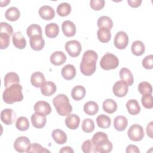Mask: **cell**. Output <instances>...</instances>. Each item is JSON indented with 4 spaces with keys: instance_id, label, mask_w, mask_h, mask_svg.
Here are the masks:
<instances>
[{
    "instance_id": "32",
    "label": "cell",
    "mask_w": 153,
    "mask_h": 153,
    "mask_svg": "<svg viewBox=\"0 0 153 153\" xmlns=\"http://www.w3.org/2000/svg\"><path fill=\"white\" fill-rule=\"evenodd\" d=\"M131 50L134 55L139 56L144 53L145 50V47L144 44L141 41L137 40L132 43Z\"/></svg>"
},
{
    "instance_id": "7",
    "label": "cell",
    "mask_w": 153,
    "mask_h": 153,
    "mask_svg": "<svg viewBox=\"0 0 153 153\" xmlns=\"http://www.w3.org/2000/svg\"><path fill=\"white\" fill-rule=\"evenodd\" d=\"M114 42L116 48L123 50L126 48L128 44V36L126 32L119 31L115 36Z\"/></svg>"
},
{
    "instance_id": "30",
    "label": "cell",
    "mask_w": 153,
    "mask_h": 153,
    "mask_svg": "<svg viewBox=\"0 0 153 153\" xmlns=\"http://www.w3.org/2000/svg\"><path fill=\"white\" fill-rule=\"evenodd\" d=\"M5 16L8 20L14 22L19 19L20 16V12L17 7H11L6 10Z\"/></svg>"
},
{
    "instance_id": "36",
    "label": "cell",
    "mask_w": 153,
    "mask_h": 153,
    "mask_svg": "<svg viewBox=\"0 0 153 153\" xmlns=\"http://www.w3.org/2000/svg\"><path fill=\"white\" fill-rule=\"evenodd\" d=\"M97 26L100 27H106L110 30L113 27V22L112 19L106 16H103L100 17L97 20Z\"/></svg>"
},
{
    "instance_id": "42",
    "label": "cell",
    "mask_w": 153,
    "mask_h": 153,
    "mask_svg": "<svg viewBox=\"0 0 153 153\" xmlns=\"http://www.w3.org/2000/svg\"><path fill=\"white\" fill-rule=\"evenodd\" d=\"M94 123L92 119L85 118L82 123V129L85 133L92 132L94 129Z\"/></svg>"
},
{
    "instance_id": "35",
    "label": "cell",
    "mask_w": 153,
    "mask_h": 153,
    "mask_svg": "<svg viewBox=\"0 0 153 153\" xmlns=\"http://www.w3.org/2000/svg\"><path fill=\"white\" fill-rule=\"evenodd\" d=\"M96 122L97 126L102 128H107L111 124V118L105 114L98 115L96 118Z\"/></svg>"
},
{
    "instance_id": "22",
    "label": "cell",
    "mask_w": 153,
    "mask_h": 153,
    "mask_svg": "<svg viewBox=\"0 0 153 153\" xmlns=\"http://www.w3.org/2000/svg\"><path fill=\"white\" fill-rule=\"evenodd\" d=\"M120 76L122 81H124L128 85H131L134 81L133 74L130 69L123 68L120 71Z\"/></svg>"
},
{
    "instance_id": "3",
    "label": "cell",
    "mask_w": 153,
    "mask_h": 153,
    "mask_svg": "<svg viewBox=\"0 0 153 153\" xmlns=\"http://www.w3.org/2000/svg\"><path fill=\"white\" fill-rule=\"evenodd\" d=\"M57 112L61 116H68L72 111L69 98L64 94H59L53 100Z\"/></svg>"
},
{
    "instance_id": "34",
    "label": "cell",
    "mask_w": 153,
    "mask_h": 153,
    "mask_svg": "<svg viewBox=\"0 0 153 153\" xmlns=\"http://www.w3.org/2000/svg\"><path fill=\"white\" fill-rule=\"evenodd\" d=\"M91 140L96 147L108 140V137L105 133L99 131L93 136Z\"/></svg>"
},
{
    "instance_id": "19",
    "label": "cell",
    "mask_w": 153,
    "mask_h": 153,
    "mask_svg": "<svg viewBox=\"0 0 153 153\" xmlns=\"http://www.w3.org/2000/svg\"><path fill=\"white\" fill-rule=\"evenodd\" d=\"M61 74L64 79L71 80L76 75V69L74 65L68 64L63 67L61 71Z\"/></svg>"
},
{
    "instance_id": "33",
    "label": "cell",
    "mask_w": 153,
    "mask_h": 153,
    "mask_svg": "<svg viewBox=\"0 0 153 153\" xmlns=\"http://www.w3.org/2000/svg\"><path fill=\"white\" fill-rule=\"evenodd\" d=\"M99 111L98 104L94 101H88L84 105V111L88 115H94Z\"/></svg>"
},
{
    "instance_id": "52",
    "label": "cell",
    "mask_w": 153,
    "mask_h": 153,
    "mask_svg": "<svg viewBox=\"0 0 153 153\" xmlns=\"http://www.w3.org/2000/svg\"><path fill=\"white\" fill-rule=\"evenodd\" d=\"M152 124H153V122L152 121L150 122L148 124L146 129L147 135L151 138H152Z\"/></svg>"
},
{
    "instance_id": "45",
    "label": "cell",
    "mask_w": 153,
    "mask_h": 153,
    "mask_svg": "<svg viewBox=\"0 0 153 153\" xmlns=\"http://www.w3.org/2000/svg\"><path fill=\"white\" fill-rule=\"evenodd\" d=\"M112 149V144L108 140L103 144L96 146V150L97 152L100 153H108L111 152Z\"/></svg>"
},
{
    "instance_id": "51",
    "label": "cell",
    "mask_w": 153,
    "mask_h": 153,
    "mask_svg": "<svg viewBox=\"0 0 153 153\" xmlns=\"http://www.w3.org/2000/svg\"><path fill=\"white\" fill-rule=\"evenodd\" d=\"M128 5L133 8L139 7L142 3V0H127Z\"/></svg>"
},
{
    "instance_id": "24",
    "label": "cell",
    "mask_w": 153,
    "mask_h": 153,
    "mask_svg": "<svg viewBox=\"0 0 153 153\" xmlns=\"http://www.w3.org/2000/svg\"><path fill=\"white\" fill-rule=\"evenodd\" d=\"M51 136L55 142L59 145L64 144L67 141L66 134L60 129H55L52 131Z\"/></svg>"
},
{
    "instance_id": "18",
    "label": "cell",
    "mask_w": 153,
    "mask_h": 153,
    "mask_svg": "<svg viewBox=\"0 0 153 153\" xmlns=\"http://www.w3.org/2000/svg\"><path fill=\"white\" fill-rule=\"evenodd\" d=\"M80 118L79 117L74 114H69L65 118L66 126L71 130L76 129L79 125Z\"/></svg>"
},
{
    "instance_id": "43",
    "label": "cell",
    "mask_w": 153,
    "mask_h": 153,
    "mask_svg": "<svg viewBox=\"0 0 153 153\" xmlns=\"http://www.w3.org/2000/svg\"><path fill=\"white\" fill-rule=\"evenodd\" d=\"M26 152H40V153H45V152H50V151L48 149H47L45 148H43L41 145L34 143L32 144H30L28 149H27Z\"/></svg>"
},
{
    "instance_id": "53",
    "label": "cell",
    "mask_w": 153,
    "mask_h": 153,
    "mask_svg": "<svg viewBox=\"0 0 153 153\" xmlns=\"http://www.w3.org/2000/svg\"><path fill=\"white\" fill-rule=\"evenodd\" d=\"M60 153H74V151L70 146H64L59 151Z\"/></svg>"
},
{
    "instance_id": "48",
    "label": "cell",
    "mask_w": 153,
    "mask_h": 153,
    "mask_svg": "<svg viewBox=\"0 0 153 153\" xmlns=\"http://www.w3.org/2000/svg\"><path fill=\"white\" fill-rule=\"evenodd\" d=\"M0 33H6L11 36L13 33V29L10 24L6 22H1Z\"/></svg>"
},
{
    "instance_id": "31",
    "label": "cell",
    "mask_w": 153,
    "mask_h": 153,
    "mask_svg": "<svg viewBox=\"0 0 153 153\" xmlns=\"http://www.w3.org/2000/svg\"><path fill=\"white\" fill-rule=\"evenodd\" d=\"M103 109L108 114H113L117 109V102L112 99H107L103 102Z\"/></svg>"
},
{
    "instance_id": "47",
    "label": "cell",
    "mask_w": 153,
    "mask_h": 153,
    "mask_svg": "<svg viewBox=\"0 0 153 153\" xmlns=\"http://www.w3.org/2000/svg\"><path fill=\"white\" fill-rule=\"evenodd\" d=\"M105 2L104 0H91L90 5L91 8L96 11L102 10L105 6Z\"/></svg>"
},
{
    "instance_id": "14",
    "label": "cell",
    "mask_w": 153,
    "mask_h": 153,
    "mask_svg": "<svg viewBox=\"0 0 153 153\" xmlns=\"http://www.w3.org/2000/svg\"><path fill=\"white\" fill-rule=\"evenodd\" d=\"M40 17L45 20L53 19L55 16L54 9L49 5H43L41 7L38 11Z\"/></svg>"
},
{
    "instance_id": "5",
    "label": "cell",
    "mask_w": 153,
    "mask_h": 153,
    "mask_svg": "<svg viewBox=\"0 0 153 153\" xmlns=\"http://www.w3.org/2000/svg\"><path fill=\"white\" fill-rule=\"evenodd\" d=\"M127 134L130 140L135 142L141 140L145 136L143 127L140 125L137 124L130 126L128 130Z\"/></svg>"
},
{
    "instance_id": "2",
    "label": "cell",
    "mask_w": 153,
    "mask_h": 153,
    "mask_svg": "<svg viewBox=\"0 0 153 153\" xmlns=\"http://www.w3.org/2000/svg\"><path fill=\"white\" fill-rule=\"evenodd\" d=\"M22 89V86L20 84H15L6 88L2 94L4 102L8 104L21 102L23 99Z\"/></svg>"
},
{
    "instance_id": "46",
    "label": "cell",
    "mask_w": 153,
    "mask_h": 153,
    "mask_svg": "<svg viewBox=\"0 0 153 153\" xmlns=\"http://www.w3.org/2000/svg\"><path fill=\"white\" fill-rule=\"evenodd\" d=\"M10 36L6 33H0V48H7L10 44Z\"/></svg>"
},
{
    "instance_id": "49",
    "label": "cell",
    "mask_w": 153,
    "mask_h": 153,
    "mask_svg": "<svg viewBox=\"0 0 153 153\" xmlns=\"http://www.w3.org/2000/svg\"><path fill=\"white\" fill-rule=\"evenodd\" d=\"M142 66L146 69H152L153 68V55L146 56L142 60Z\"/></svg>"
},
{
    "instance_id": "4",
    "label": "cell",
    "mask_w": 153,
    "mask_h": 153,
    "mask_svg": "<svg viewBox=\"0 0 153 153\" xmlns=\"http://www.w3.org/2000/svg\"><path fill=\"white\" fill-rule=\"evenodd\" d=\"M119 65L118 57L110 53H106L100 61V67L104 70H111L115 69Z\"/></svg>"
},
{
    "instance_id": "23",
    "label": "cell",
    "mask_w": 153,
    "mask_h": 153,
    "mask_svg": "<svg viewBox=\"0 0 153 153\" xmlns=\"http://www.w3.org/2000/svg\"><path fill=\"white\" fill-rule=\"evenodd\" d=\"M128 125V121L126 117L123 115L117 116L114 120V127L118 131H124Z\"/></svg>"
},
{
    "instance_id": "54",
    "label": "cell",
    "mask_w": 153,
    "mask_h": 153,
    "mask_svg": "<svg viewBox=\"0 0 153 153\" xmlns=\"http://www.w3.org/2000/svg\"><path fill=\"white\" fill-rule=\"evenodd\" d=\"M10 1H9V0H5V1H1V7H4V6H7V5H8V3H10Z\"/></svg>"
},
{
    "instance_id": "8",
    "label": "cell",
    "mask_w": 153,
    "mask_h": 153,
    "mask_svg": "<svg viewBox=\"0 0 153 153\" xmlns=\"http://www.w3.org/2000/svg\"><path fill=\"white\" fill-rule=\"evenodd\" d=\"M30 145V140L26 136L18 137L14 143V148L19 152H25Z\"/></svg>"
},
{
    "instance_id": "27",
    "label": "cell",
    "mask_w": 153,
    "mask_h": 153,
    "mask_svg": "<svg viewBox=\"0 0 153 153\" xmlns=\"http://www.w3.org/2000/svg\"><path fill=\"white\" fill-rule=\"evenodd\" d=\"M111 30L106 27H100L97 32L98 39L103 42L106 43L109 42L111 38Z\"/></svg>"
},
{
    "instance_id": "11",
    "label": "cell",
    "mask_w": 153,
    "mask_h": 153,
    "mask_svg": "<svg viewBox=\"0 0 153 153\" xmlns=\"http://www.w3.org/2000/svg\"><path fill=\"white\" fill-rule=\"evenodd\" d=\"M30 120L33 126L37 128H43L47 122L46 116L36 112L31 115Z\"/></svg>"
},
{
    "instance_id": "1",
    "label": "cell",
    "mask_w": 153,
    "mask_h": 153,
    "mask_svg": "<svg viewBox=\"0 0 153 153\" xmlns=\"http://www.w3.org/2000/svg\"><path fill=\"white\" fill-rule=\"evenodd\" d=\"M98 59L97 53L92 50L84 52L80 63V71L86 76L93 75L96 69V62Z\"/></svg>"
},
{
    "instance_id": "25",
    "label": "cell",
    "mask_w": 153,
    "mask_h": 153,
    "mask_svg": "<svg viewBox=\"0 0 153 153\" xmlns=\"http://www.w3.org/2000/svg\"><path fill=\"white\" fill-rule=\"evenodd\" d=\"M45 35L50 38H56L59 33V27L56 23H50L47 24L45 27Z\"/></svg>"
},
{
    "instance_id": "15",
    "label": "cell",
    "mask_w": 153,
    "mask_h": 153,
    "mask_svg": "<svg viewBox=\"0 0 153 153\" xmlns=\"http://www.w3.org/2000/svg\"><path fill=\"white\" fill-rule=\"evenodd\" d=\"M50 60L53 65L55 66H59L66 62V56L63 52L56 51L51 54Z\"/></svg>"
},
{
    "instance_id": "12",
    "label": "cell",
    "mask_w": 153,
    "mask_h": 153,
    "mask_svg": "<svg viewBox=\"0 0 153 153\" xmlns=\"http://www.w3.org/2000/svg\"><path fill=\"white\" fill-rule=\"evenodd\" d=\"M34 111L36 112H39L45 116H47L51 113V108L48 102L43 100H40L36 102V103L35 104Z\"/></svg>"
},
{
    "instance_id": "37",
    "label": "cell",
    "mask_w": 153,
    "mask_h": 153,
    "mask_svg": "<svg viewBox=\"0 0 153 153\" xmlns=\"http://www.w3.org/2000/svg\"><path fill=\"white\" fill-rule=\"evenodd\" d=\"M57 14L62 17H65L69 15L71 11V5L67 2L60 3L57 7Z\"/></svg>"
},
{
    "instance_id": "21",
    "label": "cell",
    "mask_w": 153,
    "mask_h": 153,
    "mask_svg": "<svg viewBox=\"0 0 153 153\" xmlns=\"http://www.w3.org/2000/svg\"><path fill=\"white\" fill-rule=\"evenodd\" d=\"M45 81L44 75L41 72H35L33 73L30 76L31 84L35 87H41Z\"/></svg>"
},
{
    "instance_id": "17",
    "label": "cell",
    "mask_w": 153,
    "mask_h": 153,
    "mask_svg": "<svg viewBox=\"0 0 153 153\" xmlns=\"http://www.w3.org/2000/svg\"><path fill=\"white\" fill-rule=\"evenodd\" d=\"M40 88L41 93L45 96H50L56 91V85L52 81H45Z\"/></svg>"
},
{
    "instance_id": "39",
    "label": "cell",
    "mask_w": 153,
    "mask_h": 153,
    "mask_svg": "<svg viewBox=\"0 0 153 153\" xmlns=\"http://www.w3.org/2000/svg\"><path fill=\"white\" fill-rule=\"evenodd\" d=\"M26 33L29 38L35 35H42V29L38 25L32 24L27 27Z\"/></svg>"
},
{
    "instance_id": "13",
    "label": "cell",
    "mask_w": 153,
    "mask_h": 153,
    "mask_svg": "<svg viewBox=\"0 0 153 153\" xmlns=\"http://www.w3.org/2000/svg\"><path fill=\"white\" fill-rule=\"evenodd\" d=\"M62 29L63 34L67 37H72L76 33V26L70 20H65L62 23Z\"/></svg>"
},
{
    "instance_id": "10",
    "label": "cell",
    "mask_w": 153,
    "mask_h": 153,
    "mask_svg": "<svg viewBox=\"0 0 153 153\" xmlns=\"http://www.w3.org/2000/svg\"><path fill=\"white\" fill-rule=\"evenodd\" d=\"M16 119V115L11 109H4L1 112V120L6 125L12 124Z\"/></svg>"
},
{
    "instance_id": "26",
    "label": "cell",
    "mask_w": 153,
    "mask_h": 153,
    "mask_svg": "<svg viewBox=\"0 0 153 153\" xmlns=\"http://www.w3.org/2000/svg\"><path fill=\"white\" fill-rule=\"evenodd\" d=\"M20 78L17 74L14 72L7 73L4 77V85L6 88L15 84H19Z\"/></svg>"
},
{
    "instance_id": "9",
    "label": "cell",
    "mask_w": 153,
    "mask_h": 153,
    "mask_svg": "<svg viewBox=\"0 0 153 153\" xmlns=\"http://www.w3.org/2000/svg\"><path fill=\"white\" fill-rule=\"evenodd\" d=\"M128 90V85L123 81L120 80L117 81L113 86L112 91L115 96L118 97H123L125 96Z\"/></svg>"
},
{
    "instance_id": "20",
    "label": "cell",
    "mask_w": 153,
    "mask_h": 153,
    "mask_svg": "<svg viewBox=\"0 0 153 153\" xmlns=\"http://www.w3.org/2000/svg\"><path fill=\"white\" fill-rule=\"evenodd\" d=\"M13 43L19 49H23L26 45V41L21 32H17L13 35Z\"/></svg>"
},
{
    "instance_id": "28",
    "label": "cell",
    "mask_w": 153,
    "mask_h": 153,
    "mask_svg": "<svg viewBox=\"0 0 153 153\" xmlns=\"http://www.w3.org/2000/svg\"><path fill=\"white\" fill-rule=\"evenodd\" d=\"M126 108L128 113L133 115L138 114L140 111V105L136 99H130L128 100L126 103Z\"/></svg>"
},
{
    "instance_id": "29",
    "label": "cell",
    "mask_w": 153,
    "mask_h": 153,
    "mask_svg": "<svg viewBox=\"0 0 153 153\" xmlns=\"http://www.w3.org/2000/svg\"><path fill=\"white\" fill-rule=\"evenodd\" d=\"M86 93L85 88L80 85L75 86L71 91V96L75 100L82 99Z\"/></svg>"
},
{
    "instance_id": "41",
    "label": "cell",
    "mask_w": 153,
    "mask_h": 153,
    "mask_svg": "<svg viewBox=\"0 0 153 153\" xmlns=\"http://www.w3.org/2000/svg\"><path fill=\"white\" fill-rule=\"evenodd\" d=\"M138 91L142 95L146 94H152V86L150 83L146 81L141 82L138 85Z\"/></svg>"
},
{
    "instance_id": "38",
    "label": "cell",
    "mask_w": 153,
    "mask_h": 153,
    "mask_svg": "<svg viewBox=\"0 0 153 153\" xmlns=\"http://www.w3.org/2000/svg\"><path fill=\"white\" fill-rule=\"evenodd\" d=\"M29 122L28 119L25 117H20L16 122V128L20 131H26L29 127Z\"/></svg>"
},
{
    "instance_id": "6",
    "label": "cell",
    "mask_w": 153,
    "mask_h": 153,
    "mask_svg": "<svg viewBox=\"0 0 153 153\" xmlns=\"http://www.w3.org/2000/svg\"><path fill=\"white\" fill-rule=\"evenodd\" d=\"M65 48L69 55L72 57H75L80 54L82 50L80 42L76 40L68 41L65 45Z\"/></svg>"
},
{
    "instance_id": "16",
    "label": "cell",
    "mask_w": 153,
    "mask_h": 153,
    "mask_svg": "<svg viewBox=\"0 0 153 153\" xmlns=\"http://www.w3.org/2000/svg\"><path fill=\"white\" fill-rule=\"evenodd\" d=\"M30 45L35 51L41 50L45 45V41L42 35H35L30 38Z\"/></svg>"
},
{
    "instance_id": "50",
    "label": "cell",
    "mask_w": 153,
    "mask_h": 153,
    "mask_svg": "<svg viewBox=\"0 0 153 153\" xmlns=\"http://www.w3.org/2000/svg\"><path fill=\"white\" fill-rule=\"evenodd\" d=\"M126 152L127 153H139L140 151L137 146L134 145H129L126 148Z\"/></svg>"
},
{
    "instance_id": "40",
    "label": "cell",
    "mask_w": 153,
    "mask_h": 153,
    "mask_svg": "<svg viewBox=\"0 0 153 153\" xmlns=\"http://www.w3.org/2000/svg\"><path fill=\"white\" fill-rule=\"evenodd\" d=\"M82 151L85 153H96V147L91 140H86L84 141L81 146Z\"/></svg>"
},
{
    "instance_id": "44",
    "label": "cell",
    "mask_w": 153,
    "mask_h": 153,
    "mask_svg": "<svg viewBox=\"0 0 153 153\" xmlns=\"http://www.w3.org/2000/svg\"><path fill=\"white\" fill-rule=\"evenodd\" d=\"M141 102L145 108L152 109L153 108V98L151 94L143 95L141 98Z\"/></svg>"
}]
</instances>
